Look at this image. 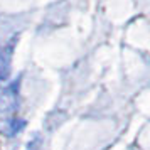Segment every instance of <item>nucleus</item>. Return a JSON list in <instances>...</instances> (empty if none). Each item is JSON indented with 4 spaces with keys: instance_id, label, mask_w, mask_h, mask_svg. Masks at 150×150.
Here are the masks:
<instances>
[{
    "instance_id": "f03ea898",
    "label": "nucleus",
    "mask_w": 150,
    "mask_h": 150,
    "mask_svg": "<svg viewBox=\"0 0 150 150\" xmlns=\"http://www.w3.org/2000/svg\"><path fill=\"white\" fill-rule=\"evenodd\" d=\"M24 127H25V122L22 118H4V120H0V133L5 137L17 135Z\"/></svg>"
},
{
    "instance_id": "f257e3e1",
    "label": "nucleus",
    "mask_w": 150,
    "mask_h": 150,
    "mask_svg": "<svg viewBox=\"0 0 150 150\" xmlns=\"http://www.w3.org/2000/svg\"><path fill=\"white\" fill-rule=\"evenodd\" d=\"M17 108V89L15 84L0 86V113H8Z\"/></svg>"
},
{
    "instance_id": "7ed1b4c3",
    "label": "nucleus",
    "mask_w": 150,
    "mask_h": 150,
    "mask_svg": "<svg viewBox=\"0 0 150 150\" xmlns=\"http://www.w3.org/2000/svg\"><path fill=\"white\" fill-rule=\"evenodd\" d=\"M8 73H10L8 59L2 54V51H0V81H5V79L8 78Z\"/></svg>"
}]
</instances>
